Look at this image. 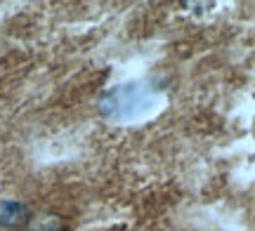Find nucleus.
<instances>
[{"instance_id":"f257e3e1","label":"nucleus","mask_w":255,"mask_h":231,"mask_svg":"<svg viewBox=\"0 0 255 231\" xmlns=\"http://www.w3.org/2000/svg\"><path fill=\"white\" fill-rule=\"evenodd\" d=\"M24 217H26V205L17 203V201H5V203H0V224L12 227V224H19Z\"/></svg>"}]
</instances>
